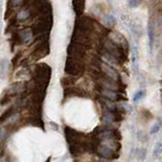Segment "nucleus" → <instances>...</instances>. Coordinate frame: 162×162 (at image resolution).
<instances>
[{
	"mask_svg": "<svg viewBox=\"0 0 162 162\" xmlns=\"http://www.w3.org/2000/svg\"><path fill=\"white\" fill-rule=\"evenodd\" d=\"M65 72H67L70 75L78 76L82 74L83 72V64L77 58L69 59L66 63V66H65Z\"/></svg>",
	"mask_w": 162,
	"mask_h": 162,
	"instance_id": "1",
	"label": "nucleus"
},
{
	"mask_svg": "<svg viewBox=\"0 0 162 162\" xmlns=\"http://www.w3.org/2000/svg\"><path fill=\"white\" fill-rule=\"evenodd\" d=\"M36 77L40 81H46L51 77V68L46 64H40L36 68Z\"/></svg>",
	"mask_w": 162,
	"mask_h": 162,
	"instance_id": "2",
	"label": "nucleus"
},
{
	"mask_svg": "<svg viewBox=\"0 0 162 162\" xmlns=\"http://www.w3.org/2000/svg\"><path fill=\"white\" fill-rule=\"evenodd\" d=\"M100 68H101V71L105 73L106 75V77H109L110 79L114 80V81H118L119 76V73L117 70H115L113 67H110V65H106V64H100Z\"/></svg>",
	"mask_w": 162,
	"mask_h": 162,
	"instance_id": "3",
	"label": "nucleus"
},
{
	"mask_svg": "<svg viewBox=\"0 0 162 162\" xmlns=\"http://www.w3.org/2000/svg\"><path fill=\"white\" fill-rule=\"evenodd\" d=\"M97 153L101 156L103 159H111V158H115V151H113L110 148H109L106 145H99L97 147Z\"/></svg>",
	"mask_w": 162,
	"mask_h": 162,
	"instance_id": "4",
	"label": "nucleus"
},
{
	"mask_svg": "<svg viewBox=\"0 0 162 162\" xmlns=\"http://www.w3.org/2000/svg\"><path fill=\"white\" fill-rule=\"evenodd\" d=\"M18 38H19V41H20L22 44H29L34 38L33 30L29 29L22 30V32L19 33Z\"/></svg>",
	"mask_w": 162,
	"mask_h": 162,
	"instance_id": "5",
	"label": "nucleus"
},
{
	"mask_svg": "<svg viewBox=\"0 0 162 162\" xmlns=\"http://www.w3.org/2000/svg\"><path fill=\"white\" fill-rule=\"evenodd\" d=\"M9 70V61L2 59L0 61V79H5L8 75Z\"/></svg>",
	"mask_w": 162,
	"mask_h": 162,
	"instance_id": "6",
	"label": "nucleus"
},
{
	"mask_svg": "<svg viewBox=\"0 0 162 162\" xmlns=\"http://www.w3.org/2000/svg\"><path fill=\"white\" fill-rule=\"evenodd\" d=\"M100 92H101L103 97L107 98L109 100H111V101L118 100L119 97V94L115 90H110V89H106V88H103V89H101V91Z\"/></svg>",
	"mask_w": 162,
	"mask_h": 162,
	"instance_id": "7",
	"label": "nucleus"
},
{
	"mask_svg": "<svg viewBox=\"0 0 162 162\" xmlns=\"http://www.w3.org/2000/svg\"><path fill=\"white\" fill-rule=\"evenodd\" d=\"M148 37H149V46H150V50L153 49V43L154 40H155V26L152 24L151 21L149 22L148 25Z\"/></svg>",
	"mask_w": 162,
	"mask_h": 162,
	"instance_id": "8",
	"label": "nucleus"
},
{
	"mask_svg": "<svg viewBox=\"0 0 162 162\" xmlns=\"http://www.w3.org/2000/svg\"><path fill=\"white\" fill-rule=\"evenodd\" d=\"M30 17V12L28 8L20 9L18 11V13L16 14V19L19 21H25Z\"/></svg>",
	"mask_w": 162,
	"mask_h": 162,
	"instance_id": "9",
	"label": "nucleus"
},
{
	"mask_svg": "<svg viewBox=\"0 0 162 162\" xmlns=\"http://www.w3.org/2000/svg\"><path fill=\"white\" fill-rule=\"evenodd\" d=\"M115 21H117V19H115V17L111 14H106L102 16V24L107 26L115 25Z\"/></svg>",
	"mask_w": 162,
	"mask_h": 162,
	"instance_id": "10",
	"label": "nucleus"
},
{
	"mask_svg": "<svg viewBox=\"0 0 162 162\" xmlns=\"http://www.w3.org/2000/svg\"><path fill=\"white\" fill-rule=\"evenodd\" d=\"M72 4H73V9H74L77 15H80L83 12L84 5H85V2L84 1H73Z\"/></svg>",
	"mask_w": 162,
	"mask_h": 162,
	"instance_id": "11",
	"label": "nucleus"
},
{
	"mask_svg": "<svg viewBox=\"0 0 162 162\" xmlns=\"http://www.w3.org/2000/svg\"><path fill=\"white\" fill-rule=\"evenodd\" d=\"M132 62H133V66L134 68L136 69L137 68V63H138V60H139V53H138V50L137 47H133L132 49Z\"/></svg>",
	"mask_w": 162,
	"mask_h": 162,
	"instance_id": "12",
	"label": "nucleus"
},
{
	"mask_svg": "<svg viewBox=\"0 0 162 162\" xmlns=\"http://www.w3.org/2000/svg\"><path fill=\"white\" fill-rule=\"evenodd\" d=\"M146 94V91L145 90H138L136 93L134 94L133 96V101L134 102H138V101H140L141 99H143V97L145 96Z\"/></svg>",
	"mask_w": 162,
	"mask_h": 162,
	"instance_id": "13",
	"label": "nucleus"
},
{
	"mask_svg": "<svg viewBox=\"0 0 162 162\" xmlns=\"http://www.w3.org/2000/svg\"><path fill=\"white\" fill-rule=\"evenodd\" d=\"M12 110H13V109L11 107V109H9V110H7L6 111H4V113H3V115H1V117H0V123H3L4 121H7V119H8L11 117V115H13L12 114Z\"/></svg>",
	"mask_w": 162,
	"mask_h": 162,
	"instance_id": "14",
	"label": "nucleus"
},
{
	"mask_svg": "<svg viewBox=\"0 0 162 162\" xmlns=\"http://www.w3.org/2000/svg\"><path fill=\"white\" fill-rule=\"evenodd\" d=\"M138 140L140 142H147L148 141V136L147 134H146L145 132H143V131H140V132L138 133Z\"/></svg>",
	"mask_w": 162,
	"mask_h": 162,
	"instance_id": "15",
	"label": "nucleus"
},
{
	"mask_svg": "<svg viewBox=\"0 0 162 162\" xmlns=\"http://www.w3.org/2000/svg\"><path fill=\"white\" fill-rule=\"evenodd\" d=\"M137 157H138V159H140V160H143L145 159V157H146V150L144 148H139L137 150Z\"/></svg>",
	"mask_w": 162,
	"mask_h": 162,
	"instance_id": "16",
	"label": "nucleus"
},
{
	"mask_svg": "<svg viewBox=\"0 0 162 162\" xmlns=\"http://www.w3.org/2000/svg\"><path fill=\"white\" fill-rule=\"evenodd\" d=\"M161 154V143H157L155 145V147H154V150H153V155L154 157H159Z\"/></svg>",
	"mask_w": 162,
	"mask_h": 162,
	"instance_id": "17",
	"label": "nucleus"
},
{
	"mask_svg": "<svg viewBox=\"0 0 162 162\" xmlns=\"http://www.w3.org/2000/svg\"><path fill=\"white\" fill-rule=\"evenodd\" d=\"M159 130H160V123H155V125H153V127L151 128L150 133H151V134H156Z\"/></svg>",
	"mask_w": 162,
	"mask_h": 162,
	"instance_id": "18",
	"label": "nucleus"
},
{
	"mask_svg": "<svg viewBox=\"0 0 162 162\" xmlns=\"http://www.w3.org/2000/svg\"><path fill=\"white\" fill-rule=\"evenodd\" d=\"M7 136V131L5 128H1L0 129V140H3L5 139V137Z\"/></svg>",
	"mask_w": 162,
	"mask_h": 162,
	"instance_id": "19",
	"label": "nucleus"
},
{
	"mask_svg": "<svg viewBox=\"0 0 162 162\" xmlns=\"http://www.w3.org/2000/svg\"><path fill=\"white\" fill-rule=\"evenodd\" d=\"M140 1H135V0H131V1H129V5L132 7V8H135V7H137L140 5Z\"/></svg>",
	"mask_w": 162,
	"mask_h": 162,
	"instance_id": "20",
	"label": "nucleus"
},
{
	"mask_svg": "<svg viewBox=\"0 0 162 162\" xmlns=\"http://www.w3.org/2000/svg\"><path fill=\"white\" fill-rule=\"evenodd\" d=\"M22 1H20V0H18V1H11V2H9V4H11V5H13L14 7H18V6H20L21 4H22Z\"/></svg>",
	"mask_w": 162,
	"mask_h": 162,
	"instance_id": "21",
	"label": "nucleus"
},
{
	"mask_svg": "<svg viewBox=\"0 0 162 162\" xmlns=\"http://www.w3.org/2000/svg\"><path fill=\"white\" fill-rule=\"evenodd\" d=\"M122 107H124V109L128 111H132V107H131V106L127 105V103H122Z\"/></svg>",
	"mask_w": 162,
	"mask_h": 162,
	"instance_id": "22",
	"label": "nucleus"
},
{
	"mask_svg": "<svg viewBox=\"0 0 162 162\" xmlns=\"http://www.w3.org/2000/svg\"><path fill=\"white\" fill-rule=\"evenodd\" d=\"M98 162H110V160H107V159H103V158H102V159H100Z\"/></svg>",
	"mask_w": 162,
	"mask_h": 162,
	"instance_id": "23",
	"label": "nucleus"
}]
</instances>
